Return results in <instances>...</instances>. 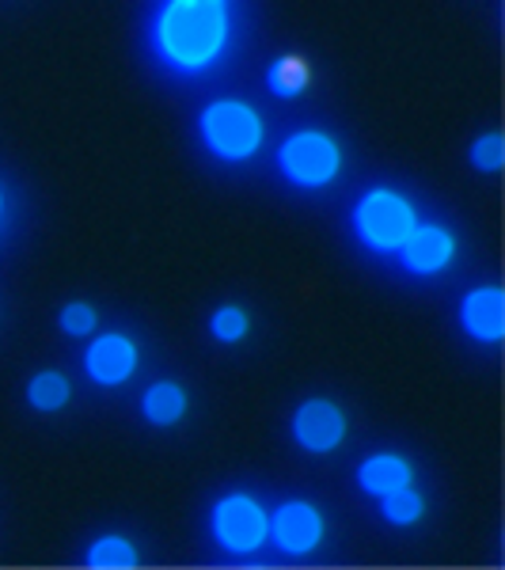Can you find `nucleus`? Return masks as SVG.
Segmentation results:
<instances>
[{
    "instance_id": "obj_1",
    "label": "nucleus",
    "mask_w": 505,
    "mask_h": 570,
    "mask_svg": "<svg viewBox=\"0 0 505 570\" xmlns=\"http://www.w3.org/2000/svg\"><path fill=\"white\" fill-rule=\"evenodd\" d=\"M232 46L228 0H160L145 23V50L168 77L198 80L225 61Z\"/></svg>"
},
{
    "instance_id": "obj_2",
    "label": "nucleus",
    "mask_w": 505,
    "mask_h": 570,
    "mask_svg": "<svg viewBox=\"0 0 505 570\" xmlns=\"http://www.w3.org/2000/svg\"><path fill=\"white\" fill-rule=\"evenodd\" d=\"M198 141L214 160L220 164H247L263 153L266 141V122L259 107L236 96H220L214 104H206L195 118Z\"/></svg>"
},
{
    "instance_id": "obj_3",
    "label": "nucleus",
    "mask_w": 505,
    "mask_h": 570,
    "mask_svg": "<svg viewBox=\"0 0 505 570\" xmlns=\"http://www.w3.org/2000/svg\"><path fill=\"white\" fill-rule=\"evenodd\" d=\"M418 225V209L403 190L396 187H369L350 209V228L357 244H365L373 255L396 259V252L407 244V236Z\"/></svg>"
},
{
    "instance_id": "obj_4",
    "label": "nucleus",
    "mask_w": 505,
    "mask_h": 570,
    "mask_svg": "<svg viewBox=\"0 0 505 570\" xmlns=\"http://www.w3.org/2000/svg\"><path fill=\"white\" fill-rule=\"evenodd\" d=\"M274 164L289 187L319 190L343 176V145L327 130H293L274 153Z\"/></svg>"
},
{
    "instance_id": "obj_5",
    "label": "nucleus",
    "mask_w": 505,
    "mask_h": 570,
    "mask_svg": "<svg viewBox=\"0 0 505 570\" xmlns=\"http://www.w3.org/2000/svg\"><path fill=\"white\" fill-rule=\"evenodd\" d=\"M209 537L214 544L232 559H247L266 548L270 537V510L247 491L220 494L209 510Z\"/></svg>"
},
{
    "instance_id": "obj_6",
    "label": "nucleus",
    "mask_w": 505,
    "mask_h": 570,
    "mask_svg": "<svg viewBox=\"0 0 505 570\" xmlns=\"http://www.w3.org/2000/svg\"><path fill=\"white\" fill-rule=\"evenodd\" d=\"M327 537L324 510L308 499H289L270 513V537L266 544H274L286 559H305L311 556Z\"/></svg>"
},
{
    "instance_id": "obj_7",
    "label": "nucleus",
    "mask_w": 505,
    "mask_h": 570,
    "mask_svg": "<svg viewBox=\"0 0 505 570\" xmlns=\"http://www.w3.org/2000/svg\"><path fill=\"white\" fill-rule=\"evenodd\" d=\"M289 438L297 449H305L311 456H327L335 453L346 441V411L338 407L327 395H308L297 403L289 419Z\"/></svg>"
},
{
    "instance_id": "obj_8",
    "label": "nucleus",
    "mask_w": 505,
    "mask_h": 570,
    "mask_svg": "<svg viewBox=\"0 0 505 570\" xmlns=\"http://www.w3.org/2000/svg\"><path fill=\"white\" fill-rule=\"evenodd\" d=\"M141 351L126 331H107V335H91L85 346V373L99 389H122L133 381Z\"/></svg>"
},
{
    "instance_id": "obj_9",
    "label": "nucleus",
    "mask_w": 505,
    "mask_h": 570,
    "mask_svg": "<svg viewBox=\"0 0 505 570\" xmlns=\"http://www.w3.org/2000/svg\"><path fill=\"white\" fill-rule=\"evenodd\" d=\"M399 266L415 278H434V274L448 271L456 259V236L445 225H415V233L407 236V244L396 252Z\"/></svg>"
},
{
    "instance_id": "obj_10",
    "label": "nucleus",
    "mask_w": 505,
    "mask_h": 570,
    "mask_svg": "<svg viewBox=\"0 0 505 570\" xmlns=\"http://www.w3.org/2000/svg\"><path fill=\"white\" fill-rule=\"evenodd\" d=\"M461 327L472 343L498 346L505 338V293L502 285H475L461 301Z\"/></svg>"
},
{
    "instance_id": "obj_11",
    "label": "nucleus",
    "mask_w": 505,
    "mask_h": 570,
    "mask_svg": "<svg viewBox=\"0 0 505 570\" xmlns=\"http://www.w3.org/2000/svg\"><path fill=\"white\" fill-rule=\"evenodd\" d=\"M354 483H357V491H362V494L380 499V494L396 491V487L415 483V464H410L407 456H399V453H373V456H365V461L357 464Z\"/></svg>"
},
{
    "instance_id": "obj_12",
    "label": "nucleus",
    "mask_w": 505,
    "mask_h": 570,
    "mask_svg": "<svg viewBox=\"0 0 505 570\" xmlns=\"http://www.w3.org/2000/svg\"><path fill=\"white\" fill-rule=\"evenodd\" d=\"M187 407H190V395L176 381H156L141 392V419L149 422V426H160V430L176 426V422L187 419Z\"/></svg>"
},
{
    "instance_id": "obj_13",
    "label": "nucleus",
    "mask_w": 505,
    "mask_h": 570,
    "mask_svg": "<svg viewBox=\"0 0 505 570\" xmlns=\"http://www.w3.org/2000/svg\"><path fill=\"white\" fill-rule=\"evenodd\" d=\"M23 395H27V403L39 411V415H58V411L69 407L72 384H69V376L61 370H42V373H34L31 381H27Z\"/></svg>"
},
{
    "instance_id": "obj_14",
    "label": "nucleus",
    "mask_w": 505,
    "mask_h": 570,
    "mask_svg": "<svg viewBox=\"0 0 505 570\" xmlns=\"http://www.w3.org/2000/svg\"><path fill=\"white\" fill-rule=\"evenodd\" d=\"M85 563L96 570H133L141 563V551H137L133 540L122 537V532H103V537H96L88 544Z\"/></svg>"
},
{
    "instance_id": "obj_15",
    "label": "nucleus",
    "mask_w": 505,
    "mask_h": 570,
    "mask_svg": "<svg viewBox=\"0 0 505 570\" xmlns=\"http://www.w3.org/2000/svg\"><path fill=\"white\" fill-rule=\"evenodd\" d=\"M380 518L388 521L392 529H410V525H418L422 518H426V499L415 491V487H396V491H388V494H380Z\"/></svg>"
},
{
    "instance_id": "obj_16",
    "label": "nucleus",
    "mask_w": 505,
    "mask_h": 570,
    "mask_svg": "<svg viewBox=\"0 0 505 570\" xmlns=\"http://www.w3.org/2000/svg\"><path fill=\"white\" fill-rule=\"evenodd\" d=\"M308 80H311L308 61H305V58H293V53H286V58H278L270 69H266V88H270L278 99L300 96V91L308 88Z\"/></svg>"
},
{
    "instance_id": "obj_17",
    "label": "nucleus",
    "mask_w": 505,
    "mask_h": 570,
    "mask_svg": "<svg viewBox=\"0 0 505 570\" xmlns=\"http://www.w3.org/2000/svg\"><path fill=\"white\" fill-rule=\"evenodd\" d=\"M209 335L220 346H240L247 335H251V316H247L244 305H217L209 312Z\"/></svg>"
},
{
    "instance_id": "obj_18",
    "label": "nucleus",
    "mask_w": 505,
    "mask_h": 570,
    "mask_svg": "<svg viewBox=\"0 0 505 570\" xmlns=\"http://www.w3.org/2000/svg\"><path fill=\"white\" fill-rule=\"evenodd\" d=\"M467 164H472L479 176H498L505 168V141L498 130H486L467 145Z\"/></svg>"
},
{
    "instance_id": "obj_19",
    "label": "nucleus",
    "mask_w": 505,
    "mask_h": 570,
    "mask_svg": "<svg viewBox=\"0 0 505 570\" xmlns=\"http://www.w3.org/2000/svg\"><path fill=\"white\" fill-rule=\"evenodd\" d=\"M58 327H61V335H69V338H91L99 327V312L96 305H88V301H66L58 312Z\"/></svg>"
},
{
    "instance_id": "obj_20",
    "label": "nucleus",
    "mask_w": 505,
    "mask_h": 570,
    "mask_svg": "<svg viewBox=\"0 0 505 570\" xmlns=\"http://www.w3.org/2000/svg\"><path fill=\"white\" fill-rule=\"evenodd\" d=\"M4 214H8V202H4V190H0V220H4Z\"/></svg>"
}]
</instances>
